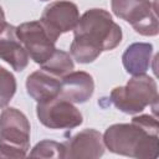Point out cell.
<instances>
[{"mask_svg": "<svg viewBox=\"0 0 159 159\" xmlns=\"http://www.w3.org/2000/svg\"><path fill=\"white\" fill-rule=\"evenodd\" d=\"M65 158L68 159H97L104 154L103 135L92 128H87L63 143Z\"/></svg>", "mask_w": 159, "mask_h": 159, "instance_id": "obj_9", "label": "cell"}, {"mask_svg": "<svg viewBox=\"0 0 159 159\" xmlns=\"http://www.w3.org/2000/svg\"><path fill=\"white\" fill-rule=\"evenodd\" d=\"M111 7L113 14L129 22L135 32L143 36L158 35L157 0H111Z\"/></svg>", "mask_w": 159, "mask_h": 159, "instance_id": "obj_5", "label": "cell"}, {"mask_svg": "<svg viewBox=\"0 0 159 159\" xmlns=\"http://www.w3.org/2000/svg\"><path fill=\"white\" fill-rule=\"evenodd\" d=\"M123 34L112 15L104 9H89L73 29L71 56L78 63H91L103 51L114 50L122 41Z\"/></svg>", "mask_w": 159, "mask_h": 159, "instance_id": "obj_1", "label": "cell"}, {"mask_svg": "<svg viewBox=\"0 0 159 159\" xmlns=\"http://www.w3.org/2000/svg\"><path fill=\"white\" fill-rule=\"evenodd\" d=\"M1 21H5V14H4L2 7L0 6V22H1Z\"/></svg>", "mask_w": 159, "mask_h": 159, "instance_id": "obj_17", "label": "cell"}, {"mask_svg": "<svg viewBox=\"0 0 159 159\" xmlns=\"http://www.w3.org/2000/svg\"><path fill=\"white\" fill-rule=\"evenodd\" d=\"M16 92V80L14 75L0 66V108L6 107Z\"/></svg>", "mask_w": 159, "mask_h": 159, "instance_id": "obj_16", "label": "cell"}, {"mask_svg": "<svg viewBox=\"0 0 159 159\" xmlns=\"http://www.w3.org/2000/svg\"><path fill=\"white\" fill-rule=\"evenodd\" d=\"M30 149V122L17 108L0 113V158H25Z\"/></svg>", "mask_w": 159, "mask_h": 159, "instance_id": "obj_4", "label": "cell"}, {"mask_svg": "<svg viewBox=\"0 0 159 159\" xmlns=\"http://www.w3.org/2000/svg\"><path fill=\"white\" fill-rule=\"evenodd\" d=\"M36 114L39 120L50 129H72L83 122L80 109L61 97L45 103H37Z\"/></svg>", "mask_w": 159, "mask_h": 159, "instance_id": "obj_7", "label": "cell"}, {"mask_svg": "<svg viewBox=\"0 0 159 159\" xmlns=\"http://www.w3.org/2000/svg\"><path fill=\"white\" fill-rule=\"evenodd\" d=\"M111 102L120 112L127 114H138L148 106L158 102V86L153 77L143 73L133 76L125 86L112 89Z\"/></svg>", "mask_w": 159, "mask_h": 159, "instance_id": "obj_3", "label": "cell"}, {"mask_svg": "<svg viewBox=\"0 0 159 159\" xmlns=\"http://www.w3.org/2000/svg\"><path fill=\"white\" fill-rule=\"evenodd\" d=\"M0 58L17 72L24 71L29 65V55L17 39L16 27L6 21L0 22Z\"/></svg>", "mask_w": 159, "mask_h": 159, "instance_id": "obj_10", "label": "cell"}, {"mask_svg": "<svg viewBox=\"0 0 159 159\" xmlns=\"http://www.w3.org/2000/svg\"><path fill=\"white\" fill-rule=\"evenodd\" d=\"M78 20V7L75 2L68 0H56L50 2L43 9L40 19L41 24L55 41H57L62 34L73 30Z\"/></svg>", "mask_w": 159, "mask_h": 159, "instance_id": "obj_8", "label": "cell"}, {"mask_svg": "<svg viewBox=\"0 0 159 159\" xmlns=\"http://www.w3.org/2000/svg\"><path fill=\"white\" fill-rule=\"evenodd\" d=\"M103 142L114 154L155 159L159 154L158 119L150 114H140L133 117L130 123L112 124L106 129Z\"/></svg>", "mask_w": 159, "mask_h": 159, "instance_id": "obj_2", "label": "cell"}, {"mask_svg": "<svg viewBox=\"0 0 159 159\" xmlns=\"http://www.w3.org/2000/svg\"><path fill=\"white\" fill-rule=\"evenodd\" d=\"M73 68H75V63H73L71 55L68 52L58 50V48H56L55 52L52 53V56L45 63L41 65V70H43L58 78H62L67 73L72 72Z\"/></svg>", "mask_w": 159, "mask_h": 159, "instance_id": "obj_14", "label": "cell"}, {"mask_svg": "<svg viewBox=\"0 0 159 159\" xmlns=\"http://www.w3.org/2000/svg\"><path fill=\"white\" fill-rule=\"evenodd\" d=\"M60 89L61 78L43 70H37L26 78V91L37 103H45L58 97Z\"/></svg>", "mask_w": 159, "mask_h": 159, "instance_id": "obj_12", "label": "cell"}, {"mask_svg": "<svg viewBox=\"0 0 159 159\" xmlns=\"http://www.w3.org/2000/svg\"><path fill=\"white\" fill-rule=\"evenodd\" d=\"M40 1H50V0H40Z\"/></svg>", "mask_w": 159, "mask_h": 159, "instance_id": "obj_18", "label": "cell"}, {"mask_svg": "<svg viewBox=\"0 0 159 159\" xmlns=\"http://www.w3.org/2000/svg\"><path fill=\"white\" fill-rule=\"evenodd\" d=\"M30 157L35 158H65V145L63 143H57L55 140L45 139L39 142L32 150Z\"/></svg>", "mask_w": 159, "mask_h": 159, "instance_id": "obj_15", "label": "cell"}, {"mask_svg": "<svg viewBox=\"0 0 159 159\" xmlns=\"http://www.w3.org/2000/svg\"><path fill=\"white\" fill-rule=\"evenodd\" d=\"M16 35L29 57L40 66L45 63L56 50V41L52 40L40 20L20 24L16 27Z\"/></svg>", "mask_w": 159, "mask_h": 159, "instance_id": "obj_6", "label": "cell"}, {"mask_svg": "<svg viewBox=\"0 0 159 159\" xmlns=\"http://www.w3.org/2000/svg\"><path fill=\"white\" fill-rule=\"evenodd\" d=\"M94 92L93 77L84 71H72L61 78L58 97L71 103H84Z\"/></svg>", "mask_w": 159, "mask_h": 159, "instance_id": "obj_11", "label": "cell"}, {"mask_svg": "<svg viewBox=\"0 0 159 159\" xmlns=\"http://www.w3.org/2000/svg\"><path fill=\"white\" fill-rule=\"evenodd\" d=\"M153 45L149 42H134L129 45L122 55V62L125 71L132 75L145 73L152 62Z\"/></svg>", "mask_w": 159, "mask_h": 159, "instance_id": "obj_13", "label": "cell"}]
</instances>
